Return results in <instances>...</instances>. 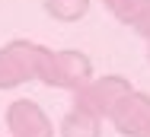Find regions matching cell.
<instances>
[{"label":"cell","instance_id":"6da1fadb","mask_svg":"<svg viewBox=\"0 0 150 137\" xmlns=\"http://www.w3.org/2000/svg\"><path fill=\"white\" fill-rule=\"evenodd\" d=\"M45 51H48L45 45H35L26 38H13L0 45V89H16L23 83L38 80Z\"/></svg>","mask_w":150,"mask_h":137},{"label":"cell","instance_id":"7a4b0ae2","mask_svg":"<svg viewBox=\"0 0 150 137\" xmlns=\"http://www.w3.org/2000/svg\"><path fill=\"white\" fill-rule=\"evenodd\" d=\"M38 80L45 86H51V89H70V93H77L83 83L93 80V61L83 51H74V48H67V51H51L48 48L45 61H42Z\"/></svg>","mask_w":150,"mask_h":137},{"label":"cell","instance_id":"3957f363","mask_svg":"<svg viewBox=\"0 0 150 137\" xmlns=\"http://www.w3.org/2000/svg\"><path fill=\"white\" fill-rule=\"evenodd\" d=\"M109 118L112 128L125 137H150V96L128 89Z\"/></svg>","mask_w":150,"mask_h":137},{"label":"cell","instance_id":"277c9868","mask_svg":"<svg viewBox=\"0 0 150 137\" xmlns=\"http://www.w3.org/2000/svg\"><path fill=\"white\" fill-rule=\"evenodd\" d=\"M128 89H131V83L125 80V77H96V80L83 83V86L77 89V99H74V102L86 105V109L96 112L99 118H109L112 109L118 105V99Z\"/></svg>","mask_w":150,"mask_h":137},{"label":"cell","instance_id":"5b68a950","mask_svg":"<svg viewBox=\"0 0 150 137\" xmlns=\"http://www.w3.org/2000/svg\"><path fill=\"white\" fill-rule=\"evenodd\" d=\"M3 121H6L10 137H54L51 118L42 112L38 102H32V99H16V102H10Z\"/></svg>","mask_w":150,"mask_h":137},{"label":"cell","instance_id":"8992f818","mask_svg":"<svg viewBox=\"0 0 150 137\" xmlns=\"http://www.w3.org/2000/svg\"><path fill=\"white\" fill-rule=\"evenodd\" d=\"M99 131H102V118L80 102H74L61 121V137H99Z\"/></svg>","mask_w":150,"mask_h":137},{"label":"cell","instance_id":"52a82bcc","mask_svg":"<svg viewBox=\"0 0 150 137\" xmlns=\"http://www.w3.org/2000/svg\"><path fill=\"white\" fill-rule=\"evenodd\" d=\"M90 10V0H45V13L58 23H77Z\"/></svg>","mask_w":150,"mask_h":137},{"label":"cell","instance_id":"ba28073f","mask_svg":"<svg viewBox=\"0 0 150 137\" xmlns=\"http://www.w3.org/2000/svg\"><path fill=\"white\" fill-rule=\"evenodd\" d=\"M102 3H105V10H109L118 23H125V26H137V19L150 10V0H102Z\"/></svg>","mask_w":150,"mask_h":137},{"label":"cell","instance_id":"9c48e42d","mask_svg":"<svg viewBox=\"0 0 150 137\" xmlns=\"http://www.w3.org/2000/svg\"><path fill=\"white\" fill-rule=\"evenodd\" d=\"M134 29H137V35H141V38H147V42H150V10L137 19V26H134Z\"/></svg>","mask_w":150,"mask_h":137}]
</instances>
